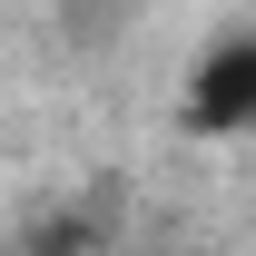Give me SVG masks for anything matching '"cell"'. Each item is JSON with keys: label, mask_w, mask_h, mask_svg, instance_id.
<instances>
[{"label": "cell", "mask_w": 256, "mask_h": 256, "mask_svg": "<svg viewBox=\"0 0 256 256\" xmlns=\"http://www.w3.org/2000/svg\"><path fill=\"white\" fill-rule=\"evenodd\" d=\"M188 128L197 138H256V20L217 30L188 69Z\"/></svg>", "instance_id": "cell-1"}]
</instances>
